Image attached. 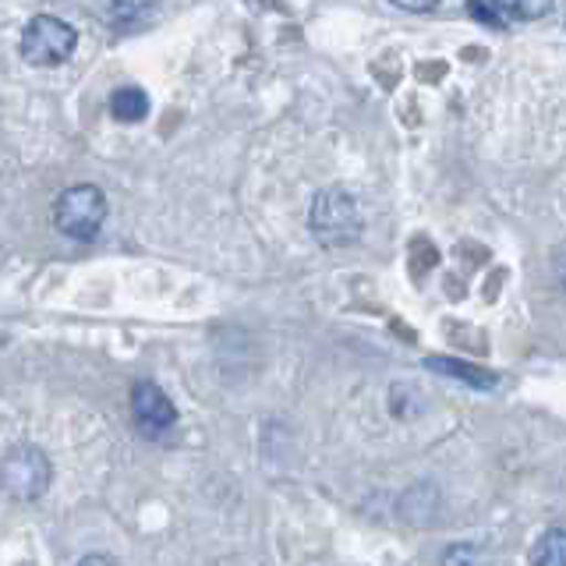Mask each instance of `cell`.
<instances>
[{"instance_id":"1","label":"cell","mask_w":566,"mask_h":566,"mask_svg":"<svg viewBox=\"0 0 566 566\" xmlns=\"http://www.w3.org/2000/svg\"><path fill=\"white\" fill-rule=\"evenodd\" d=\"M308 227L326 252H336V248H347L361 238V209L354 202V195H347L344 188H326L315 195Z\"/></svg>"},{"instance_id":"8","label":"cell","mask_w":566,"mask_h":566,"mask_svg":"<svg viewBox=\"0 0 566 566\" xmlns=\"http://www.w3.org/2000/svg\"><path fill=\"white\" fill-rule=\"evenodd\" d=\"M531 563L535 566H566V531L563 527H548L542 542L531 553Z\"/></svg>"},{"instance_id":"9","label":"cell","mask_w":566,"mask_h":566,"mask_svg":"<svg viewBox=\"0 0 566 566\" xmlns=\"http://www.w3.org/2000/svg\"><path fill=\"white\" fill-rule=\"evenodd\" d=\"M468 14L471 18H478V22H485V25H495V29H506V18H503V11H500V0H471L468 4Z\"/></svg>"},{"instance_id":"3","label":"cell","mask_w":566,"mask_h":566,"mask_svg":"<svg viewBox=\"0 0 566 566\" xmlns=\"http://www.w3.org/2000/svg\"><path fill=\"white\" fill-rule=\"evenodd\" d=\"M78 46V32L64 18L35 14L22 29V57L35 67H57L64 64Z\"/></svg>"},{"instance_id":"5","label":"cell","mask_w":566,"mask_h":566,"mask_svg":"<svg viewBox=\"0 0 566 566\" xmlns=\"http://www.w3.org/2000/svg\"><path fill=\"white\" fill-rule=\"evenodd\" d=\"M132 418L149 439H164L177 424V407L156 382H135V389H132Z\"/></svg>"},{"instance_id":"4","label":"cell","mask_w":566,"mask_h":566,"mask_svg":"<svg viewBox=\"0 0 566 566\" xmlns=\"http://www.w3.org/2000/svg\"><path fill=\"white\" fill-rule=\"evenodd\" d=\"M53 220H57L61 234L71 241H93L103 220H106V195L96 185H75L61 191L57 206H53Z\"/></svg>"},{"instance_id":"6","label":"cell","mask_w":566,"mask_h":566,"mask_svg":"<svg viewBox=\"0 0 566 566\" xmlns=\"http://www.w3.org/2000/svg\"><path fill=\"white\" fill-rule=\"evenodd\" d=\"M424 365H429L432 371H439V376L468 382L471 389H492L495 382H500V376L489 371V368H478V365H468V361H453V358H439V354H432Z\"/></svg>"},{"instance_id":"13","label":"cell","mask_w":566,"mask_h":566,"mask_svg":"<svg viewBox=\"0 0 566 566\" xmlns=\"http://www.w3.org/2000/svg\"><path fill=\"white\" fill-rule=\"evenodd\" d=\"M400 11H418V14H429V11H436V4H397Z\"/></svg>"},{"instance_id":"12","label":"cell","mask_w":566,"mask_h":566,"mask_svg":"<svg viewBox=\"0 0 566 566\" xmlns=\"http://www.w3.org/2000/svg\"><path fill=\"white\" fill-rule=\"evenodd\" d=\"M78 566H120L114 556H106V553H88Z\"/></svg>"},{"instance_id":"7","label":"cell","mask_w":566,"mask_h":566,"mask_svg":"<svg viewBox=\"0 0 566 566\" xmlns=\"http://www.w3.org/2000/svg\"><path fill=\"white\" fill-rule=\"evenodd\" d=\"M111 114H114L120 124H138V120H146V117H149V96H146V88H138V85H120V88H114V96H111Z\"/></svg>"},{"instance_id":"2","label":"cell","mask_w":566,"mask_h":566,"mask_svg":"<svg viewBox=\"0 0 566 566\" xmlns=\"http://www.w3.org/2000/svg\"><path fill=\"white\" fill-rule=\"evenodd\" d=\"M50 478H53L50 457L40 447H14L0 460V489L18 503H32L46 495Z\"/></svg>"},{"instance_id":"11","label":"cell","mask_w":566,"mask_h":566,"mask_svg":"<svg viewBox=\"0 0 566 566\" xmlns=\"http://www.w3.org/2000/svg\"><path fill=\"white\" fill-rule=\"evenodd\" d=\"M106 14L114 18V22H124V18H146L153 8L149 4H111V8H103Z\"/></svg>"},{"instance_id":"10","label":"cell","mask_w":566,"mask_h":566,"mask_svg":"<svg viewBox=\"0 0 566 566\" xmlns=\"http://www.w3.org/2000/svg\"><path fill=\"white\" fill-rule=\"evenodd\" d=\"M442 566H482V553L474 545H453L442 556Z\"/></svg>"}]
</instances>
